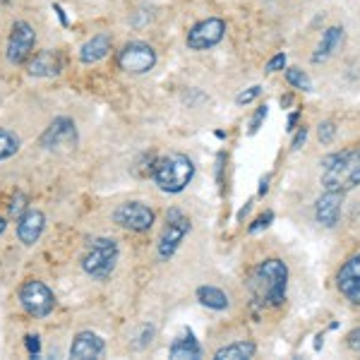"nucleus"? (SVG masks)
Segmentation results:
<instances>
[{
    "mask_svg": "<svg viewBox=\"0 0 360 360\" xmlns=\"http://www.w3.org/2000/svg\"><path fill=\"white\" fill-rule=\"evenodd\" d=\"M336 137V123H332V120H324V123H319L317 127V139L322 144H332Z\"/></svg>",
    "mask_w": 360,
    "mask_h": 360,
    "instance_id": "nucleus-24",
    "label": "nucleus"
},
{
    "mask_svg": "<svg viewBox=\"0 0 360 360\" xmlns=\"http://www.w3.org/2000/svg\"><path fill=\"white\" fill-rule=\"evenodd\" d=\"M346 344H348V348H351V351H358L360 353V329H353V332L346 336Z\"/></svg>",
    "mask_w": 360,
    "mask_h": 360,
    "instance_id": "nucleus-32",
    "label": "nucleus"
},
{
    "mask_svg": "<svg viewBox=\"0 0 360 360\" xmlns=\"http://www.w3.org/2000/svg\"><path fill=\"white\" fill-rule=\"evenodd\" d=\"M266 113H269V106H259L257 111H255V115H252V120H250V135H257L259 132V127H262V123L266 120Z\"/></svg>",
    "mask_w": 360,
    "mask_h": 360,
    "instance_id": "nucleus-26",
    "label": "nucleus"
},
{
    "mask_svg": "<svg viewBox=\"0 0 360 360\" xmlns=\"http://www.w3.org/2000/svg\"><path fill=\"white\" fill-rule=\"evenodd\" d=\"M269 180H271V173H266V176L259 178V195L269 193Z\"/></svg>",
    "mask_w": 360,
    "mask_h": 360,
    "instance_id": "nucleus-33",
    "label": "nucleus"
},
{
    "mask_svg": "<svg viewBox=\"0 0 360 360\" xmlns=\"http://www.w3.org/2000/svg\"><path fill=\"white\" fill-rule=\"evenodd\" d=\"M168 356L176 358V360H185V358L197 360V358H202V346H200V341L195 339L193 329H185L183 336H178V339L173 341L171 348H168Z\"/></svg>",
    "mask_w": 360,
    "mask_h": 360,
    "instance_id": "nucleus-19",
    "label": "nucleus"
},
{
    "mask_svg": "<svg viewBox=\"0 0 360 360\" xmlns=\"http://www.w3.org/2000/svg\"><path fill=\"white\" fill-rule=\"evenodd\" d=\"M271 221H274V212H264V214H259L257 219L252 221V226H250V233H259L262 229H269Z\"/></svg>",
    "mask_w": 360,
    "mask_h": 360,
    "instance_id": "nucleus-27",
    "label": "nucleus"
},
{
    "mask_svg": "<svg viewBox=\"0 0 360 360\" xmlns=\"http://www.w3.org/2000/svg\"><path fill=\"white\" fill-rule=\"evenodd\" d=\"M341 207H344V193H334V190H324V195L317 197L315 202V219L324 229H332L339 224Z\"/></svg>",
    "mask_w": 360,
    "mask_h": 360,
    "instance_id": "nucleus-13",
    "label": "nucleus"
},
{
    "mask_svg": "<svg viewBox=\"0 0 360 360\" xmlns=\"http://www.w3.org/2000/svg\"><path fill=\"white\" fill-rule=\"evenodd\" d=\"M305 139H307V127H305V125L295 127V135H293L291 149H300V147H303V144H305Z\"/></svg>",
    "mask_w": 360,
    "mask_h": 360,
    "instance_id": "nucleus-31",
    "label": "nucleus"
},
{
    "mask_svg": "<svg viewBox=\"0 0 360 360\" xmlns=\"http://www.w3.org/2000/svg\"><path fill=\"white\" fill-rule=\"evenodd\" d=\"M25 212H27V197H25V193H17L13 197V202H10V217L20 219Z\"/></svg>",
    "mask_w": 360,
    "mask_h": 360,
    "instance_id": "nucleus-28",
    "label": "nucleus"
},
{
    "mask_svg": "<svg viewBox=\"0 0 360 360\" xmlns=\"http://www.w3.org/2000/svg\"><path fill=\"white\" fill-rule=\"evenodd\" d=\"M34 46H37V32L29 22H15L13 32L8 39V63L13 65H25L29 58L34 56Z\"/></svg>",
    "mask_w": 360,
    "mask_h": 360,
    "instance_id": "nucleus-8",
    "label": "nucleus"
},
{
    "mask_svg": "<svg viewBox=\"0 0 360 360\" xmlns=\"http://www.w3.org/2000/svg\"><path fill=\"white\" fill-rule=\"evenodd\" d=\"M103 339L94 332H79L75 336L72 346H70V358H77V360H89V358H98L103 353Z\"/></svg>",
    "mask_w": 360,
    "mask_h": 360,
    "instance_id": "nucleus-15",
    "label": "nucleus"
},
{
    "mask_svg": "<svg viewBox=\"0 0 360 360\" xmlns=\"http://www.w3.org/2000/svg\"><path fill=\"white\" fill-rule=\"evenodd\" d=\"M250 209H252V200H248L245 207H243L240 212H238V221H243V219H245V214H250Z\"/></svg>",
    "mask_w": 360,
    "mask_h": 360,
    "instance_id": "nucleus-35",
    "label": "nucleus"
},
{
    "mask_svg": "<svg viewBox=\"0 0 360 360\" xmlns=\"http://www.w3.org/2000/svg\"><path fill=\"white\" fill-rule=\"evenodd\" d=\"M20 305L25 307L32 317L41 319V317H49L56 307V295L46 286L44 281H37V278H29L20 286Z\"/></svg>",
    "mask_w": 360,
    "mask_h": 360,
    "instance_id": "nucleus-6",
    "label": "nucleus"
},
{
    "mask_svg": "<svg viewBox=\"0 0 360 360\" xmlns=\"http://www.w3.org/2000/svg\"><path fill=\"white\" fill-rule=\"evenodd\" d=\"M259 94H262V86L255 84V86H250V89L240 91V94L236 96V103H238V106H248V103H252Z\"/></svg>",
    "mask_w": 360,
    "mask_h": 360,
    "instance_id": "nucleus-25",
    "label": "nucleus"
},
{
    "mask_svg": "<svg viewBox=\"0 0 360 360\" xmlns=\"http://www.w3.org/2000/svg\"><path fill=\"white\" fill-rule=\"evenodd\" d=\"M115 264H118V243L113 238H94L89 240L84 257H82V269L91 278L106 281L113 274Z\"/></svg>",
    "mask_w": 360,
    "mask_h": 360,
    "instance_id": "nucleus-4",
    "label": "nucleus"
},
{
    "mask_svg": "<svg viewBox=\"0 0 360 360\" xmlns=\"http://www.w3.org/2000/svg\"><path fill=\"white\" fill-rule=\"evenodd\" d=\"M286 68V53H276L274 58H271L269 63H266V72H278V70Z\"/></svg>",
    "mask_w": 360,
    "mask_h": 360,
    "instance_id": "nucleus-30",
    "label": "nucleus"
},
{
    "mask_svg": "<svg viewBox=\"0 0 360 360\" xmlns=\"http://www.w3.org/2000/svg\"><path fill=\"white\" fill-rule=\"evenodd\" d=\"M46 226V217L39 209H27L20 219H17V238H20L25 245H34V243L41 238Z\"/></svg>",
    "mask_w": 360,
    "mask_h": 360,
    "instance_id": "nucleus-14",
    "label": "nucleus"
},
{
    "mask_svg": "<svg viewBox=\"0 0 360 360\" xmlns=\"http://www.w3.org/2000/svg\"><path fill=\"white\" fill-rule=\"evenodd\" d=\"M336 288L348 303L360 305V255L348 257L336 274Z\"/></svg>",
    "mask_w": 360,
    "mask_h": 360,
    "instance_id": "nucleus-12",
    "label": "nucleus"
},
{
    "mask_svg": "<svg viewBox=\"0 0 360 360\" xmlns=\"http://www.w3.org/2000/svg\"><path fill=\"white\" fill-rule=\"evenodd\" d=\"M195 176V164L190 156L185 154H168L154 161L152 168V180L159 185L164 193L178 195L190 185V180Z\"/></svg>",
    "mask_w": 360,
    "mask_h": 360,
    "instance_id": "nucleus-3",
    "label": "nucleus"
},
{
    "mask_svg": "<svg viewBox=\"0 0 360 360\" xmlns=\"http://www.w3.org/2000/svg\"><path fill=\"white\" fill-rule=\"evenodd\" d=\"M193 224H190V217H185L178 207H171L166 212V226L161 231L159 238V257L161 259H171L176 255V250L180 248V243L185 240V236L190 233Z\"/></svg>",
    "mask_w": 360,
    "mask_h": 360,
    "instance_id": "nucleus-5",
    "label": "nucleus"
},
{
    "mask_svg": "<svg viewBox=\"0 0 360 360\" xmlns=\"http://www.w3.org/2000/svg\"><path fill=\"white\" fill-rule=\"evenodd\" d=\"M20 152V137L17 132L8 130V127H0V161L10 159Z\"/></svg>",
    "mask_w": 360,
    "mask_h": 360,
    "instance_id": "nucleus-22",
    "label": "nucleus"
},
{
    "mask_svg": "<svg viewBox=\"0 0 360 360\" xmlns=\"http://www.w3.org/2000/svg\"><path fill=\"white\" fill-rule=\"evenodd\" d=\"M60 68V58H58L56 51H39L27 63V70L32 77H58Z\"/></svg>",
    "mask_w": 360,
    "mask_h": 360,
    "instance_id": "nucleus-16",
    "label": "nucleus"
},
{
    "mask_svg": "<svg viewBox=\"0 0 360 360\" xmlns=\"http://www.w3.org/2000/svg\"><path fill=\"white\" fill-rule=\"evenodd\" d=\"M286 82L291 86H295V89H303V91L312 89V79L307 77V72H303L300 68H288L286 70Z\"/></svg>",
    "mask_w": 360,
    "mask_h": 360,
    "instance_id": "nucleus-23",
    "label": "nucleus"
},
{
    "mask_svg": "<svg viewBox=\"0 0 360 360\" xmlns=\"http://www.w3.org/2000/svg\"><path fill=\"white\" fill-rule=\"evenodd\" d=\"M226 34V22L221 17H207V20L197 22V25L188 32V44L190 51H209L214 49Z\"/></svg>",
    "mask_w": 360,
    "mask_h": 360,
    "instance_id": "nucleus-11",
    "label": "nucleus"
},
{
    "mask_svg": "<svg viewBox=\"0 0 360 360\" xmlns=\"http://www.w3.org/2000/svg\"><path fill=\"white\" fill-rule=\"evenodd\" d=\"M255 353H257L255 341H236V344L219 348V351L214 353V360H250V358H255Z\"/></svg>",
    "mask_w": 360,
    "mask_h": 360,
    "instance_id": "nucleus-20",
    "label": "nucleus"
},
{
    "mask_svg": "<svg viewBox=\"0 0 360 360\" xmlns=\"http://www.w3.org/2000/svg\"><path fill=\"white\" fill-rule=\"evenodd\" d=\"M197 300L205 307H209V310H226L231 305L229 295L217 286H200L197 288Z\"/></svg>",
    "mask_w": 360,
    "mask_h": 360,
    "instance_id": "nucleus-21",
    "label": "nucleus"
},
{
    "mask_svg": "<svg viewBox=\"0 0 360 360\" xmlns=\"http://www.w3.org/2000/svg\"><path fill=\"white\" fill-rule=\"evenodd\" d=\"M156 65V51L149 44L132 41L118 53V68L127 75H144Z\"/></svg>",
    "mask_w": 360,
    "mask_h": 360,
    "instance_id": "nucleus-10",
    "label": "nucleus"
},
{
    "mask_svg": "<svg viewBox=\"0 0 360 360\" xmlns=\"http://www.w3.org/2000/svg\"><path fill=\"white\" fill-rule=\"evenodd\" d=\"M111 37L108 34H96V37H91L89 41L82 44V49H79V60L84 63V65H94V63L103 60L108 53H111Z\"/></svg>",
    "mask_w": 360,
    "mask_h": 360,
    "instance_id": "nucleus-17",
    "label": "nucleus"
},
{
    "mask_svg": "<svg viewBox=\"0 0 360 360\" xmlns=\"http://www.w3.org/2000/svg\"><path fill=\"white\" fill-rule=\"evenodd\" d=\"M344 27H329L327 32L322 34V39H319L317 44V51L312 53V63H322L327 60V58H332L336 51L341 49V44H344Z\"/></svg>",
    "mask_w": 360,
    "mask_h": 360,
    "instance_id": "nucleus-18",
    "label": "nucleus"
},
{
    "mask_svg": "<svg viewBox=\"0 0 360 360\" xmlns=\"http://www.w3.org/2000/svg\"><path fill=\"white\" fill-rule=\"evenodd\" d=\"M5 226H8V221H5L3 217H0V236H3V231H5Z\"/></svg>",
    "mask_w": 360,
    "mask_h": 360,
    "instance_id": "nucleus-36",
    "label": "nucleus"
},
{
    "mask_svg": "<svg viewBox=\"0 0 360 360\" xmlns=\"http://www.w3.org/2000/svg\"><path fill=\"white\" fill-rule=\"evenodd\" d=\"M288 286V266L283 259L269 257L252 269L248 278V288L252 293L255 305L259 307H278L286 303Z\"/></svg>",
    "mask_w": 360,
    "mask_h": 360,
    "instance_id": "nucleus-1",
    "label": "nucleus"
},
{
    "mask_svg": "<svg viewBox=\"0 0 360 360\" xmlns=\"http://www.w3.org/2000/svg\"><path fill=\"white\" fill-rule=\"evenodd\" d=\"M44 149L49 152H60V149H75L77 147V125H75L72 118H56L53 123L44 130L41 139H39Z\"/></svg>",
    "mask_w": 360,
    "mask_h": 360,
    "instance_id": "nucleus-9",
    "label": "nucleus"
},
{
    "mask_svg": "<svg viewBox=\"0 0 360 360\" xmlns=\"http://www.w3.org/2000/svg\"><path fill=\"white\" fill-rule=\"evenodd\" d=\"M324 190L334 193H348L360 185V149L336 152L322 161V178Z\"/></svg>",
    "mask_w": 360,
    "mask_h": 360,
    "instance_id": "nucleus-2",
    "label": "nucleus"
},
{
    "mask_svg": "<svg viewBox=\"0 0 360 360\" xmlns=\"http://www.w3.org/2000/svg\"><path fill=\"white\" fill-rule=\"evenodd\" d=\"M298 118H300V113H298V111L288 115V127H286L288 132H293V130H295V125H298Z\"/></svg>",
    "mask_w": 360,
    "mask_h": 360,
    "instance_id": "nucleus-34",
    "label": "nucleus"
},
{
    "mask_svg": "<svg viewBox=\"0 0 360 360\" xmlns=\"http://www.w3.org/2000/svg\"><path fill=\"white\" fill-rule=\"evenodd\" d=\"M154 209L147 207L144 202H125L113 212V221L120 226V229L135 231V233H147L154 226Z\"/></svg>",
    "mask_w": 360,
    "mask_h": 360,
    "instance_id": "nucleus-7",
    "label": "nucleus"
},
{
    "mask_svg": "<svg viewBox=\"0 0 360 360\" xmlns=\"http://www.w3.org/2000/svg\"><path fill=\"white\" fill-rule=\"evenodd\" d=\"M25 346H27V351L32 353L34 358L41 353V341H39V336L37 334H27L25 336Z\"/></svg>",
    "mask_w": 360,
    "mask_h": 360,
    "instance_id": "nucleus-29",
    "label": "nucleus"
}]
</instances>
